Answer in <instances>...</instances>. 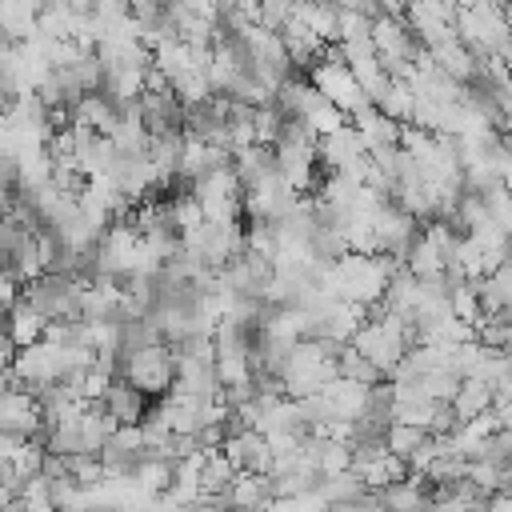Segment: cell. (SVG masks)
<instances>
[{
  "instance_id": "cell-1",
  "label": "cell",
  "mask_w": 512,
  "mask_h": 512,
  "mask_svg": "<svg viewBox=\"0 0 512 512\" xmlns=\"http://www.w3.org/2000/svg\"><path fill=\"white\" fill-rule=\"evenodd\" d=\"M120 376H128L132 384H140L148 396H168L172 384H176V376H180V352L168 340L144 344V348L128 352Z\"/></svg>"
},
{
  "instance_id": "cell-2",
  "label": "cell",
  "mask_w": 512,
  "mask_h": 512,
  "mask_svg": "<svg viewBox=\"0 0 512 512\" xmlns=\"http://www.w3.org/2000/svg\"><path fill=\"white\" fill-rule=\"evenodd\" d=\"M152 400L156 396H148L140 384H132L128 376H116L112 384H108V392H104V408L120 420V424H140L144 416H148V408H152Z\"/></svg>"
},
{
  "instance_id": "cell-3",
  "label": "cell",
  "mask_w": 512,
  "mask_h": 512,
  "mask_svg": "<svg viewBox=\"0 0 512 512\" xmlns=\"http://www.w3.org/2000/svg\"><path fill=\"white\" fill-rule=\"evenodd\" d=\"M44 328H48V316L44 312H36L24 296L8 308V336L24 348V344H36V340H44Z\"/></svg>"
},
{
  "instance_id": "cell-4",
  "label": "cell",
  "mask_w": 512,
  "mask_h": 512,
  "mask_svg": "<svg viewBox=\"0 0 512 512\" xmlns=\"http://www.w3.org/2000/svg\"><path fill=\"white\" fill-rule=\"evenodd\" d=\"M492 400H496V388H492V380H484V376H464V384H460V392H456V412H460V420L468 424V420H476V416H484L488 408H492Z\"/></svg>"
},
{
  "instance_id": "cell-5",
  "label": "cell",
  "mask_w": 512,
  "mask_h": 512,
  "mask_svg": "<svg viewBox=\"0 0 512 512\" xmlns=\"http://www.w3.org/2000/svg\"><path fill=\"white\" fill-rule=\"evenodd\" d=\"M336 364H340V376H348V380H360V384H380V380H388V372L372 360V356H364L352 340L344 344V352L336 356Z\"/></svg>"
},
{
  "instance_id": "cell-6",
  "label": "cell",
  "mask_w": 512,
  "mask_h": 512,
  "mask_svg": "<svg viewBox=\"0 0 512 512\" xmlns=\"http://www.w3.org/2000/svg\"><path fill=\"white\" fill-rule=\"evenodd\" d=\"M376 104H380V108H384L392 120L412 124V108H416V84H412V80H392Z\"/></svg>"
},
{
  "instance_id": "cell-7",
  "label": "cell",
  "mask_w": 512,
  "mask_h": 512,
  "mask_svg": "<svg viewBox=\"0 0 512 512\" xmlns=\"http://www.w3.org/2000/svg\"><path fill=\"white\" fill-rule=\"evenodd\" d=\"M384 440H388V452H396V456H416V448L428 440V428L424 424H408V420H392L388 424V432H384Z\"/></svg>"
}]
</instances>
